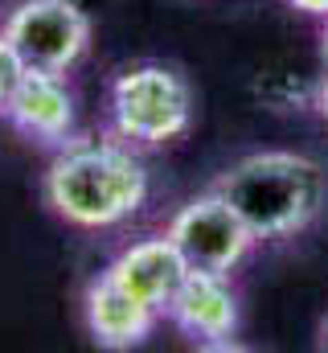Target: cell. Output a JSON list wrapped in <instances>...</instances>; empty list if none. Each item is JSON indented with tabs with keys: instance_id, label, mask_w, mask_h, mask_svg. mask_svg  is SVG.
<instances>
[{
	"instance_id": "8fae6325",
	"label": "cell",
	"mask_w": 328,
	"mask_h": 353,
	"mask_svg": "<svg viewBox=\"0 0 328 353\" xmlns=\"http://www.w3.org/2000/svg\"><path fill=\"white\" fill-rule=\"evenodd\" d=\"M287 4L308 12V17H328V0H287Z\"/></svg>"
},
{
	"instance_id": "52a82bcc",
	"label": "cell",
	"mask_w": 328,
	"mask_h": 353,
	"mask_svg": "<svg viewBox=\"0 0 328 353\" xmlns=\"http://www.w3.org/2000/svg\"><path fill=\"white\" fill-rule=\"evenodd\" d=\"M164 316L185 337H193L201 345L226 350V337H234V329H238V296L230 288V275L189 271Z\"/></svg>"
},
{
	"instance_id": "7a4b0ae2",
	"label": "cell",
	"mask_w": 328,
	"mask_h": 353,
	"mask_svg": "<svg viewBox=\"0 0 328 353\" xmlns=\"http://www.w3.org/2000/svg\"><path fill=\"white\" fill-rule=\"evenodd\" d=\"M254 239H287L316 222L328 197L320 161L304 152H250L214 185Z\"/></svg>"
},
{
	"instance_id": "3957f363",
	"label": "cell",
	"mask_w": 328,
	"mask_h": 353,
	"mask_svg": "<svg viewBox=\"0 0 328 353\" xmlns=\"http://www.w3.org/2000/svg\"><path fill=\"white\" fill-rule=\"evenodd\" d=\"M111 123L123 144L161 148L193 123V90L189 83L161 62H140L115 74L111 83Z\"/></svg>"
},
{
	"instance_id": "5b68a950",
	"label": "cell",
	"mask_w": 328,
	"mask_h": 353,
	"mask_svg": "<svg viewBox=\"0 0 328 353\" xmlns=\"http://www.w3.org/2000/svg\"><path fill=\"white\" fill-rule=\"evenodd\" d=\"M168 239L189 263V271H218V275H230L254 243L246 222L218 189L181 205L176 218L168 222Z\"/></svg>"
},
{
	"instance_id": "9c48e42d",
	"label": "cell",
	"mask_w": 328,
	"mask_h": 353,
	"mask_svg": "<svg viewBox=\"0 0 328 353\" xmlns=\"http://www.w3.org/2000/svg\"><path fill=\"white\" fill-rule=\"evenodd\" d=\"M107 271H111L132 296H140L148 308H156L164 316L168 304H172V296H176V288H181L185 275H189V263L181 259V251H176L172 239L164 234V239L132 243Z\"/></svg>"
},
{
	"instance_id": "277c9868",
	"label": "cell",
	"mask_w": 328,
	"mask_h": 353,
	"mask_svg": "<svg viewBox=\"0 0 328 353\" xmlns=\"http://www.w3.org/2000/svg\"><path fill=\"white\" fill-rule=\"evenodd\" d=\"M4 37L25 66L66 74L90 46V17L79 0H21L4 21Z\"/></svg>"
},
{
	"instance_id": "ba28073f",
	"label": "cell",
	"mask_w": 328,
	"mask_h": 353,
	"mask_svg": "<svg viewBox=\"0 0 328 353\" xmlns=\"http://www.w3.org/2000/svg\"><path fill=\"white\" fill-rule=\"evenodd\" d=\"M82 308H86V329H90V337H94L103 350H132V345H140V341L156 329V321H161V312L148 308L140 296H132L111 271H103V275L86 288Z\"/></svg>"
},
{
	"instance_id": "8992f818",
	"label": "cell",
	"mask_w": 328,
	"mask_h": 353,
	"mask_svg": "<svg viewBox=\"0 0 328 353\" xmlns=\"http://www.w3.org/2000/svg\"><path fill=\"white\" fill-rule=\"evenodd\" d=\"M4 115L25 140L62 148L74 132V94H70L62 74L25 66L12 94L4 99Z\"/></svg>"
},
{
	"instance_id": "4fadbf2b",
	"label": "cell",
	"mask_w": 328,
	"mask_h": 353,
	"mask_svg": "<svg viewBox=\"0 0 328 353\" xmlns=\"http://www.w3.org/2000/svg\"><path fill=\"white\" fill-rule=\"evenodd\" d=\"M320 54H325V62H328V17H325V33H320Z\"/></svg>"
},
{
	"instance_id": "6da1fadb",
	"label": "cell",
	"mask_w": 328,
	"mask_h": 353,
	"mask_svg": "<svg viewBox=\"0 0 328 353\" xmlns=\"http://www.w3.org/2000/svg\"><path fill=\"white\" fill-rule=\"evenodd\" d=\"M45 205L82 230H107L127 222L148 197V169L119 140H66L45 169Z\"/></svg>"
},
{
	"instance_id": "5bb4252c",
	"label": "cell",
	"mask_w": 328,
	"mask_h": 353,
	"mask_svg": "<svg viewBox=\"0 0 328 353\" xmlns=\"http://www.w3.org/2000/svg\"><path fill=\"white\" fill-rule=\"evenodd\" d=\"M320 333H325V341H328V316H325V325H320Z\"/></svg>"
},
{
	"instance_id": "30bf717a",
	"label": "cell",
	"mask_w": 328,
	"mask_h": 353,
	"mask_svg": "<svg viewBox=\"0 0 328 353\" xmlns=\"http://www.w3.org/2000/svg\"><path fill=\"white\" fill-rule=\"evenodd\" d=\"M21 74H25V62H21V54L12 50V41L0 33V111H4V99L12 94V87H17Z\"/></svg>"
},
{
	"instance_id": "7c38bea8",
	"label": "cell",
	"mask_w": 328,
	"mask_h": 353,
	"mask_svg": "<svg viewBox=\"0 0 328 353\" xmlns=\"http://www.w3.org/2000/svg\"><path fill=\"white\" fill-rule=\"evenodd\" d=\"M316 107H320V115L328 119V79L320 83V87H316Z\"/></svg>"
}]
</instances>
